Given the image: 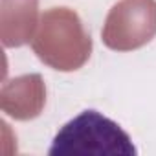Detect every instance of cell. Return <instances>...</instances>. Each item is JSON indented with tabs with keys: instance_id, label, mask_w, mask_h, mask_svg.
<instances>
[{
	"instance_id": "1",
	"label": "cell",
	"mask_w": 156,
	"mask_h": 156,
	"mask_svg": "<svg viewBox=\"0 0 156 156\" xmlns=\"http://www.w3.org/2000/svg\"><path fill=\"white\" fill-rule=\"evenodd\" d=\"M31 48L50 68L75 72L90 59L92 37L73 9L50 8L41 15L39 28L31 39Z\"/></svg>"
},
{
	"instance_id": "2",
	"label": "cell",
	"mask_w": 156,
	"mask_h": 156,
	"mask_svg": "<svg viewBox=\"0 0 156 156\" xmlns=\"http://www.w3.org/2000/svg\"><path fill=\"white\" fill-rule=\"evenodd\" d=\"M48 152L51 156H136L138 151L130 136L116 121L94 108H88L61 127Z\"/></svg>"
},
{
	"instance_id": "3",
	"label": "cell",
	"mask_w": 156,
	"mask_h": 156,
	"mask_svg": "<svg viewBox=\"0 0 156 156\" xmlns=\"http://www.w3.org/2000/svg\"><path fill=\"white\" fill-rule=\"evenodd\" d=\"M156 37V0H119L103 24V44L114 51H132Z\"/></svg>"
},
{
	"instance_id": "4",
	"label": "cell",
	"mask_w": 156,
	"mask_h": 156,
	"mask_svg": "<svg viewBox=\"0 0 156 156\" xmlns=\"http://www.w3.org/2000/svg\"><path fill=\"white\" fill-rule=\"evenodd\" d=\"M44 103H46V87L39 73L15 77L13 81L4 83L2 87L0 107L8 116L19 121H28L37 118L42 112Z\"/></svg>"
},
{
	"instance_id": "5",
	"label": "cell",
	"mask_w": 156,
	"mask_h": 156,
	"mask_svg": "<svg viewBox=\"0 0 156 156\" xmlns=\"http://www.w3.org/2000/svg\"><path fill=\"white\" fill-rule=\"evenodd\" d=\"M39 22V0L0 2V39L6 48H19L31 42Z\"/></svg>"
}]
</instances>
